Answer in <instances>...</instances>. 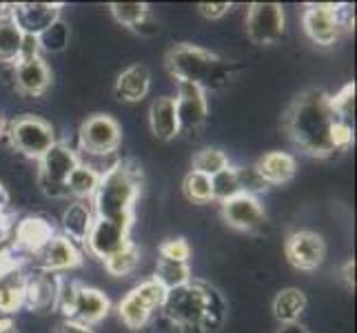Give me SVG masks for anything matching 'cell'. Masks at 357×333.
I'll return each instance as SVG.
<instances>
[{
	"mask_svg": "<svg viewBox=\"0 0 357 333\" xmlns=\"http://www.w3.org/2000/svg\"><path fill=\"white\" fill-rule=\"evenodd\" d=\"M342 278H344V282H347V287L353 291L355 289V260H353V258H349V260L344 262V267H342Z\"/></svg>",
	"mask_w": 357,
	"mask_h": 333,
	"instance_id": "cell-41",
	"label": "cell"
},
{
	"mask_svg": "<svg viewBox=\"0 0 357 333\" xmlns=\"http://www.w3.org/2000/svg\"><path fill=\"white\" fill-rule=\"evenodd\" d=\"M165 300H167V289L153 278L146 280L135 289H131L125 295V300L120 302V306H118L120 320L133 331L142 329L146 323H149V316L153 309H162Z\"/></svg>",
	"mask_w": 357,
	"mask_h": 333,
	"instance_id": "cell-7",
	"label": "cell"
},
{
	"mask_svg": "<svg viewBox=\"0 0 357 333\" xmlns=\"http://www.w3.org/2000/svg\"><path fill=\"white\" fill-rule=\"evenodd\" d=\"M227 167H229L227 154L220 151V149H211V147H206V149H200L198 154L193 156V169L191 171H198V174L213 178L215 174L225 171Z\"/></svg>",
	"mask_w": 357,
	"mask_h": 333,
	"instance_id": "cell-31",
	"label": "cell"
},
{
	"mask_svg": "<svg viewBox=\"0 0 357 333\" xmlns=\"http://www.w3.org/2000/svg\"><path fill=\"white\" fill-rule=\"evenodd\" d=\"M22 38L24 34L18 29L9 11H5V16H0V63H18Z\"/></svg>",
	"mask_w": 357,
	"mask_h": 333,
	"instance_id": "cell-26",
	"label": "cell"
},
{
	"mask_svg": "<svg viewBox=\"0 0 357 333\" xmlns=\"http://www.w3.org/2000/svg\"><path fill=\"white\" fill-rule=\"evenodd\" d=\"M133 31H135V34H140V36H153V34L158 31V22H155V20H153V16L149 14V16L142 18L138 24H135Z\"/></svg>",
	"mask_w": 357,
	"mask_h": 333,
	"instance_id": "cell-40",
	"label": "cell"
},
{
	"mask_svg": "<svg viewBox=\"0 0 357 333\" xmlns=\"http://www.w3.org/2000/svg\"><path fill=\"white\" fill-rule=\"evenodd\" d=\"M189 256H191V246L184 238H171L160 244V258H165V260L187 262Z\"/></svg>",
	"mask_w": 357,
	"mask_h": 333,
	"instance_id": "cell-36",
	"label": "cell"
},
{
	"mask_svg": "<svg viewBox=\"0 0 357 333\" xmlns=\"http://www.w3.org/2000/svg\"><path fill=\"white\" fill-rule=\"evenodd\" d=\"M162 309L167 320L180 333H213L227 316V304L218 289L193 280L174 291H167Z\"/></svg>",
	"mask_w": 357,
	"mask_h": 333,
	"instance_id": "cell-2",
	"label": "cell"
},
{
	"mask_svg": "<svg viewBox=\"0 0 357 333\" xmlns=\"http://www.w3.org/2000/svg\"><path fill=\"white\" fill-rule=\"evenodd\" d=\"M3 133H5V118L0 114V138H3Z\"/></svg>",
	"mask_w": 357,
	"mask_h": 333,
	"instance_id": "cell-45",
	"label": "cell"
},
{
	"mask_svg": "<svg viewBox=\"0 0 357 333\" xmlns=\"http://www.w3.org/2000/svg\"><path fill=\"white\" fill-rule=\"evenodd\" d=\"M38 256L45 271H67L73 267H80L82 262L78 246L65 236H54Z\"/></svg>",
	"mask_w": 357,
	"mask_h": 333,
	"instance_id": "cell-19",
	"label": "cell"
},
{
	"mask_svg": "<svg viewBox=\"0 0 357 333\" xmlns=\"http://www.w3.org/2000/svg\"><path fill=\"white\" fill-rule=\"evenodd\" d=\"M56 333H93V331H91V327L80 325V323H76V320H65V323L58 325Z\"/></svg>",
	"mask_w": 357,
	"mask_h": 333,
	"instance_id": "cell-39",
	"label": "cell"
},
{
	"mask_svg": "<svg viewBox=\"0 0 357 333\" xmlns=\"http://www.w3.org/2000/svg\"><path fill=\"white\" fill-rule=\"evenodd\" d=\"M9 205V193H7V189L3 187V182H0V212Z\"/></svg>",
	"mask_w": 357,
	"mask_h": 333,
	"instance_id": "cell-44",
	"label": "cell"
},
{
	"mask_svg": "<svg viewBox=\"0 0 357 333\" xmlns=\"http://www.w3.org/2000/svg\"><path fill=\"white\" fill-rule=\"evenodd\" d=\"M22 304V287H0V311H16Z\"/></svg>",
	"mask_w": 357,
	"mask_h": 333,
	"instance_id": "cell-37",
	"label": "cell"
},
{
	"mask_svg": "<svg viewBox=\"0 0 357 333\" xmlns=\"http://www.w3.org/2000/svg\"><path fill=\"white\" fill-rule=\"evenodd\" d=\"M253 171L264 184H284L298 171V160L287 151H268L257 160Z\"/></svg>",
	"mask_w": 357,
	"mask_h": 333,
	"instance_id": "cell-18",
	"label": "cell"
},
{
	"mask_svg": "<svg viewBox=\"0 0 357 333\" xmlns=\"http://www.w3.org/2000/svg\"><path fill=\"white\" fill-rule=\"evenodd\" d=\"M149 84H151V73L144 65H131L120 73L116 80L114 94L118 101L125 103H138L149 94Z\"/></svg>",
	"mask_w": 357,
	"mask_h": 333,
	"instance_id": "cell-21",
	"label": "cell"
},
{
	"mask_svg": "<svg viewBox=\"0 0 357 333\" xmlns=\"http://www.w3.org/2000/svg\"><path fill=\"white\" fill-rule=\"evenodd\" d=\"M182 191L187 195V200L193 205H208L213 200L211 178L204 174H198V171H189L187 178H184Z\"/></svg>",
	"mask_w": 357,
	"mask_h": 333,
	"instance_id": "cell-29",
	"label": "cell"
},
{
	"mask_svg": "<svg viewBox=\"0 0 357 333\" xmlns=\"http://www.w3.org/2000/svg\"><path fill=\"white\" fill-rule=\"evenodd\" d=\"M0 333H18V329L11 320H0Z\"/></svg>",
	"mask_w": 357,
	"mask_h": 333,
	"instance_id": "cell-43",
	"label": "cell"
},
{
	"mask_svg": "<svg viewBox=\"0 0 357 333\" xmlns=\"http://www.w3.org/2000/svg\"><path fill=\"white\" fill-rule=\"evenodd\" d=\"M229 9H231V3H200V5H198V11H200V14H202L204 18H211V20L222 18Z\"/></svg>",
	"mask_w": 357,
	"mask_h": 333,
	"instance_id": "cell-38",
	"label": "cell"
},
{
	"mask_svg": "<svg viewBox=\"0 0 357 333\" xmlns=\"http://www.w3.org/2000/svg\"><path fill=\"white\" fill-rule=\"evenodd\" d=\"M56 298H58V287L47 276H33L22 287V302H27L29 309L38 313L54 309Z\"/></svg>",
	"mask_w": 357,
	"mask_h": 333,
	"instance_id": "cell-22",
	"label": "cell"
},
{
	"mask_svg": "<svg viewBox=\"0 0 357 333\" xmlns=\"http://www.w3.org/2000/svg\"><path fill=\"white\" fill-rule=\"evenodd\" d=\"M284 251L289 262L300 271H313L324 262L326 244L324 238L315 231L302 229L293 231L284 242Z\"/></svg>",
	"mask_w": 357,
	"mask_h": 333,
	"instance_id": "cell-11",
	"label": "cell"
},
{
	"mask_svg": "<svg viewBox=\"0 0 357 333\" xmlns=\"http://www.w3.org/2000/svg\"><path fill=\"white\" fill-rule=\"evenodd\" d=\"M211 187H213V200L225 202L233 195L242 193V182H240V169L236 167H227L225 171H220L211 178Z\"/></svg>",
	"mask_w": 357,
	"mask_h": 333,
	"instance_id": "cell-30",
	"label": "cell"
},
{
	"mask_svg": "<svg viewBox=\"0 0 357 333\" xmlns=\"http://www.w3.org/2000/svg\"><path fill=\"white\" fill-rule=\"evenodd\" d=\"M284 7L278 3H253L246 14V36L255 45H275L284 36Z\"/></svg>",
	"mask_w": 357,
	"mask_h": 333,
	"instance_id": "cell-10",
	"label": "cell"
},
{
	"mask_svg": "<svg viewBox=\"0 0 357 333\" xmlns=\"http://www.w3.org/2000/svg\"><path fill=\"white\" fill-rule=\"evenodd\" d=\"M335 114L328 107V94L322 89L304 91L293 101L284 116V129L300 151L315 158L335 156L333 127Z\"/></svg>",
	"mask_w": 357,
	"mask_h": 333,
	"instance_id": "cell-1",
	"label": "cell"
},
{
	"mask_svg": "<svg viewBox=\"0 0 357 333\" xmlns=\"http://www.w3.org/2000/svg\"><path fill=\"white\" fill-rule=\"evenodd\" d=\"M112 14L120 24L133 29L135 24L149 16L151 11H149V5H144V3H112Z\"/></svg>",
	"mask_w": 357,
	"mask_h": 333,
	"instance_id": "cell-34",
	"label": "cell"
},
{
	"mask_svg": "<svg viewBox=\"0 0 357 333\" xmlns=\"http://www.w3.org/2000/svg\"><path fill=\"white\" fill-rule=\"evenodd\" d=\"M9 142L11 147L27 158L40 160L56 145V131L47 120L24 114L9 122Z\"/></svg>",
	"mask_w": 357,
	"mask_h": 333,
	"instance_id": "cell-5",
	"label": "cell"
},
{
	"mask_svg": "<svg viewBox=\"0 0 357 333\" xmlns=\"http://www.w3.org/2000/svg\"><path fill=\"white\" fill-rule=\"evenodd\" d=\"M328 107L337 120L351 125V120L355 116V82L344 84L335 96H328Z\"/></svg>",
	"mask_w": 357,
	"mask_h": 333,
	"instance_id": "cell-32",
	"label": "cell"
},
{
	"mask_svg": "<svg viewBox=\"0 0 357 333\" xmlns=\"http://www.w3.org/2000/svg\"><path fill=\"white\" fill-rule=\"evenodd\" d=\"M306 309V295L302 289H282L275 300H273V316L280 320V325H291L298 323V318L304 313Z\"/></svg>",
	"mask_w": 357,
	"mask_h": 333,
	"instance_id": "cell-25",
	"label": "cell"
},
{
	"mask_svg": "<svg viewBox=\"0 0 357 333\" xmlns=\"http://www.w3.org/2000/svg\"><path fill=\"white\" fill-rule=\"evenodd\" d=\"M78 140L82 151L91 156H109L120 147L122 129L116 118L107 114H93L80 125Z\"/></svg>",
	"mask_w": 357,
	"mask_h": 333,
	"instance_id": "cell-9",
	"label": "cell"
},
{
	"mask_svg": "<svg viewBox=\"0 0 357 333\" xmlns=\"http://www.w3.org/2000/svg\"><path fill=\"white\" fill-rule=\"evenodd\" d=\"M93 212L89 209V205H84L82 200L73 202L67 207V212L63 214V231L65 238H69L73 244L76 242H84L89 236V229L93 225Z\"/></svg>",
	"mask_w": 357,
	"mask_h": 333,
	"instance_id": "cell-23",
	"label": "cell"
},
{
	"mask_svg": "<svg viewBox=\"0 0 357 333\" xmlns=\"http://www.w3.org/2000/svg\"><path fill=\"white\" fill-rule=\"evenodd\" d=\"M222 218L231 229L246 231V233L262 229L266 222L260 200L255 198V193H246V191L222 202Z\"/></svg>",
	"mask_w": 357,
	"mask_h": 333,
	"instance_id": "cell-14",
	"label": "cell"
},
{
	"mask_svg": "<svg viewBox=\"0 0 357 333\" xmlns=\"http://www.w3.org/2000/svg\"><path fill=\"white\" fill-rule=\"evenodd\" d=\"M67 43H69V27L60 22V20L38 36L40 49H47V52H54V54L63 52V49L67 47Z\"/></svg>",
	"mask_w": 357,
	"mask_h": 333,
	"instance_id": "cell-35",
	"label": "cell"
},
{
	"mask_svg": "<svg viewBox=\"0 0 357 333\" xmlns=\"http://www.w3.org/2000/svg\"><path fill=\"white\" fill-rule=\"evenodd\" d=\"M275 333H309V329L302 327L300 323H291V325H280Z\"/></svg>",
	"mask_w": 357,
	"mask_h": 333,
	"instance_id": "cell-42",
	"label": "cell"
},
{
	"mask_svg": "<svg viewBox=\"0 0 357 333\" xmlns=\"http://www.w3.org/2000/svg\"><path fill=\"white\" fill-rule=\"evenodd\" d=\"M14 82L16 89L24 96H43L52 87V71L40 56L20 60L14 65Z\"/></svg>",
	"mask_w": 357,
	"mask_h": 333,
	"instance_id": "cell-16",
	"label": "cell"
},
{
	"mask_svg": "<svg viewBox=\"0 0 357 333\" xmlns=\"http://www.w3.org/2000/svg\"><path fill=\"white\" fill-rule=\"evenodd\" d=\"M140 195V171L138 167H129L127 163H116L100 174L96 193H93V212L96 218L129 225L133 220V205Z\"/></svg>",
	"mask_w": 357,
	"mask_h": 333,
	"instance_id": "cell-3",
	"label": "cell"
},
{
	"mask_svg": "<svg viewBox=\"0 0 357 333\" xmlns=\"http://www.w3.org/2000/svg\"><path fill=\"white\" fill-rule=\"evenodd\" d=\"M7 11L24 36H40L43 31H47L52 24L60 20L63 5L60 3H18V5H7Z\"/></svg>",
	"mask_w": 357,
	"mask_h": 333,
	"instance_id": "cell-13",
	"label": "cell"
},
{
	"mask_svg": "<svg viewBox=\"0 0 357 333\" xmlns=\"http://www.w3.org/2000/svg\"><path fill=\"white\" fill-rule=\"evenodd\" d=\"M52 238H54V229L43 218H24L16 229L18 244L33 253H40Z\"/></svg>",
	"mask_w": 357,
	"mask_h": 333,
	"instance_id": "cell-24",
	"label": "cell"
},
{
	"mask_svg": "<svg viewBox=\"0 0 357 333\" xmlns=\"http://www.w3.org/2000/svg\"><path fill=\"white\" fill-rule=\"evenodd\" d=\"M138 260H140V251H138V246L131 242L127 249H122L120 253L107 258L105 269L112 276H127V274H131L135 267H138Z\"/></svg>",
	"mask_w": 357,
	"mask_h": 333,
	"instance_id": "cell-33",
	"label": "cell"
},
{
	"mask_svg": "<svg viewBox=\"0 0 357 333\" xmlns=\"http://www.w3.org/2000/svg\"><path fill=\"white\" fill-rule=\"evenodd\" d=\"M153 280H158L167 291H174L182 285H187V282H191V269L187 262H176V260L160 258Z\"/></svg>",
	"mask_w": 357,
	"mask_h": 333,
	"instance_id": "cell-27",
	"label": "cell"
},
{
	"mask_svg": "<svg viewBox=\"0 0 357 333\" xmlns=\"http://www.w3.org/2000/svg\"><path fill=\"white\" fill-rule=\"evenodd\" d=\"M149 125L158 140H174L180 133V122H178V111L176 101L171 96H160L151 103L149 109Z\"/></svg>",
	"mask_w": 357,
	"mask_h": 333,
	"instance_id": "cell-20",
	"label": "cell"
},
{
	"mask_svg": "<svg viewBox=\"0 0 357 333\" xmlns=\"http://www.w3.org/2000/svg\"><path fill=\"white\" fill-rule=\"evenodd\" d=\"M38 163H40L38 182L43 191L47 195H52V198H65V195H69L67 180L71 176V171L80 165L76 151L69 149L63 142H56Z\"/></svg>",
	"mask_w": 357,
	"mask_h": 333,
	"instance_id": "cell-6",
	"label": "cell"
},
{
	"mask_svg": "<svg viewBox=\"0 0 357 333\" xmlns=\"http://www.w3.org/2000/svg\"><path fill=\"white\" fill-rule=\"evenodd\" d=\"M109 309H112V302H109V298L100 289L80 285L78 293H76V304H73L71 320L91 327V325L102 323V320L109 316Z\"/></svg>",
	"mask_w": 357,
	"mask_h": 333,
	"instance_id": "cell-17",
	"label": "cell"
},
{
	"mask_svg": "<svg viewBox=\"0 0 357 333\" xmlns=\"http://www.w3.org/2000/svg\"><path fill=\"white\" fill-rule=\"evenodd\" d=\"M349 7L344 5H306V11L302 16L304 22V31L309 34V38L315 45H322V47H331L340 40L342 29L347 27V22L342 18V14L347 11Z\"/></svg>",
	"mask_w": 357,
	"mask_h": 333,
	"instance_id": "cell-8",
	"label": "cell"
},
{
	"mask_svg": "<svg viewBox=\"0 0 357 333\" xmlns=\"http://www.w3.org/2000/svg\"><path fill=\"white\" fill-rule=\"evenodd\" d=\"M165 65L171 76L178 78V82L198 84L204 91L227 87L233 69V65L227 63L225 58L189 43H182L176 45L174 49H169Z\"/></svg>",
	"mask_w": 357,
	"mask_h": 333,
	"instance_id": "cell-4",
	"label": "cell"
},
{
	"mask_svg": "<svg viewBox=\"0 0 357 333\" xmlns=\"http://www.w3.org/2000/svg\"><path fill=\"white\" fill-rule=\"evenodd\" d=\"M5 11H7V5L0 3V16H5Z\"/></svg>",
	"mask_w": 357,
	"mask_h": 333,
	"instance_id": "cell-46",
	"label": "cell"
},
{
	"mask_svg": "<svg viewBox=\"0 0 357 333\" xmlns=\"http://www.w3.org/2000/svg\"><path fill=\"white\" fill-rule=\"evenodd\" d=\"M129 229H131L129 225H120V222L96 218L84 244L89 246V251L96 258H102V260H107V258L120 253L122 249H127V246L131 244Z\"/></svg>",
	"mask_w": 357,
	"mask_h": 333,
	"instance_id": "cell-12",
	"label": "cell"
},
{
	"mask_svg": "<svg viewBox=\"0 0 357 333\" xmlns=\"http://www.w3.org/2000/svg\"><path fill=\"white\" fill-rule=\"evenodd\" d=\"M174 101H176L180 129L198 131L206 122V116H208L206 91L200 89L198 84L178 82V98H174Z\"/></svg>",
	"mask_w": 357,
	"mask_h": 333,
	"instance_id": "cell-15",
	"label": "cell"
},
{
	"mask_svg": "<svg viewBox=\"0 0 357 333\" xmlns=\"http://www.w3.org/2000/svg\"><path fill=\"white\" fill-rule=\"evenodd\" d=\"M98 182H100V174H98L96 169L87 167V165H78L71 171V176L67 180L69 195H76V198H80V200L91 198V195L96 193Z\"/></svg>",
	"mask_w": 357,
	"mask_h": 333,
	"instance_id": "cell-28",
	"label": "cell"
}]
</instances>
